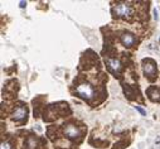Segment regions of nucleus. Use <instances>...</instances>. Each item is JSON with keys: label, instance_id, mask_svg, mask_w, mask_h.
<instances>
[{"label": "nucleus", "instance_id": "obj_1", "mask_svg": "<svg viewBox=\"0 0 160 149\" xmlns=\"http://www.w3.org/2000/svg\"><path fill=\"white\" fill-rule=\"evenodd\" d=\"M66 114L70 115L71 110L68 109V105L64 102H59V104H52L48 106V109L44 111V121H52L61 116H66Z\"/></svg>", "mask_w": 160, "mask_h": 149}, {"label": "nucleus", "instance_id": "obj_2", "mask_svg": "<svg viewBox=\"0 0 160 149\" xmlns=\"http://www.w3.org/2000/svg\"><path fill=\"white\" fill-rule=\"evenodd\" d=\"M76 95L78 97L86 100L87 102H91L92 99H95V95H96V91L92 87V85L88 82H81L78 83L77 87H76Z\"/></svg>", "mask_w": 160, "mask_h": 149}, {"label": "nucleus", "instance_id": "obj_3", "mask_svg": "<svg viewBox=\"0 0 160 149\" xmlns=\"http://www.w3.org/2000/svg\"><path fill=\"white\" fill-rule=\"evenodd\" d=\"M112 15L115 18H121V19H130L134 15V10L132 8L126 3H119L115 6H112Z\"/></svg>", "mask_w": 160, "mask_h": 149}, {"label": "nucleus", "instance_id": "obj_4", "mask_svg": "<svg viewBox=\"0 0 160 149\" xmlns=\"http://www.w3.org/2000/svg\"><path fill=\"white\" fill-rule=\"evenodd\" d=\"M141 67H143V72L145 75V77L149 81H154L157 80V75H158V67H157V62L151 58H145L141 62Z\"/></svg>", "mask_w": 160, "mask_h": 149}, {"label": "nucleus", "instance_id": "obj_5", "mask_svg": "<svg viewBox=\"0 0 160 149\" xmlns=\"http://www.w3.org/2000/svg\"><path fill=\"white\" fill-rule=\"evenodd\" d=\"M63 133L70 140H81L83 132L76 123H66L63 125Z\"/></svg>", "mask_w": 160, "mask_h": 149}, {"label": "nucleus", "instance_id": "obj_6", "mask_svg": "<svg viewBox=\"0 0 160 149\" xmlns=\"http://www.w3.org/2000/svg\"><path fill=\"white\" fill-rule=\"evenodd\" d=\"M26 116H28V108L24 104H19L18 106H15L14 111L11 114V119L20 125L26 123Z\"/></svg>", "mask_w": 160, "mask_h": 149}, {"label": "nucleus", "instance_id": "obj_7", "mask_svg": "<svg viewBox=\"0 0 160 149\" xmlns=\"http://www.w3.org/2000/svg\"><path fill=\"white\" fill-rule=\"evenodd\" d=\"M105 63H106V67L107 70L111 72L112 75H115L119 77L121 71H122V63L120 62V59L117 58H112V57H109V58L105 59Z\"/></svg>", "mask_w": 160, "mask_h": 149}, {"label": "nucleus", "instance_id": "obj_8", "mask_svg": "<svg viewBox=\"0 0 160 149\" xmlns=\"http://www.w3.org/2000/svg\"><path fill=\"white\" fill-rule=\"evenodd\" d=\"M120 42L124 47L126 48H130L132 45H135L136 43V37L134 36L132 33H129V32H125L120 36Z\"/></svg>", "mask_w": 160, "mask_h": 149}, {"label": "nucleus", "instance_id": "obj_9", "mask_svg": "<svg viewBox=\"0 0 160 149\" xmlns=\"http://www.w3.org/2000/svg\"><path fill=\"white\" fill-rule=\"evenodd\" d=\"M122 87H124L125 96H126L129 100H136V99L140 96V92L135 89V87H132V86H130V85H124Z\"/></svg>", "mask_w": 160, "mask_h": 149}, {"label": "nucleus", "instance_id": "obj_10", "mask_svg": "<svg viewBox=\"0 0 160 149\" xmlns=\"http://www.w3.org/2000/svg\"><path fill=\"white\" fill-rule=\"evenodd\" d=\"M146 95L151 101L154 102H160V87L157 86H150L146 90Z\"/></svg>", "mask_w": 160, "mask_h": 149}, {"label": "nucleus", "instance_id": "obj_11", "mask_svg": "<svg viewBox=\"0 0 160 149\" xmlns=\"http://www.w3.org/2000/svg\"><path fill=\"white\" fill-rule=\"evenodd\" d=\"M38 143L39 139L35 135H29L24 142V149H37L38 148Z\"/></svg>", "mask_w": 160, "mask_h": 149}, {"label": "nucleus", "instance_id": "obj_12", "mask_svg": "<svg viewBox=\"0 0 160 149\" xmlns=\"http://www.w3.org/2000/svg\"><path fill=\"white\" fill-rule=\"evenodd\" d=\"M0 149H13V147H11V143L8 142V140H5V142H1V144H0Z\"/></svg>", "mask_w": 160, "mask_h": 149}, {"label": "nucleus", "instance_id": "obj_13", "mask_svg": "<svg viewBox=\"0 0 160 149\" xmlns=\"http://www.w3.org/2000/svg\"><path fill=\"white\" fill-rule=\"evenodd\" d=\"M135 109L138 110V111H139L140 114H141L143 116H145V115H146V111H145V110H144V109H141V108H140V106H135Z\"/></svg>", "mask_w": 160, "mask_h": 149}, {"label": "nucleus", "instance_id": "obj_14", "mask_svg": "<svg viewBox=\"0 0 160 149\" xmlns=\"http://www.w3.org/2000/svg\"><path fill=\"white\" fill-rule=\"evenodd\" d=\"M154 18L157 19V20L159 19V13H158V10H157V9H154Z\"/></svg>", "mask_w": 160, "mask_h": 149}, {"label": "nucleus", "instance_id": "obj_15", "mask_svg": "<svg viewBox=\"0 0 160 149\" xmlns=\"http://www.w3.org/2000/svg\"><path fill=\"white\" fill-rule=\"evenodd\" d=\"M25 5H26L25 1H20V8H25Z\"/></svg>", "mask_w": 160, "mask_h": 149}]
</instances>
